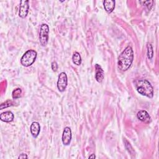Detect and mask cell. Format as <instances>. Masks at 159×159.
Here are the masks:
<instances>
[{
	"label": "cell",
	"mask_w": 159,
	"mask_h": 159,
	"mask_svg": "<svg viewBox=\"0 0 159 159\" xmlns=\"http://www.w3.org/2000/svg\"><path fill=\"white\" fill-rule=\"evenodd\" d=\"M21 93H22V90L20 88H17L16 89H14L13 91H12V98L13 99H17L19 98L20 97V95H21Z\"/></svg>",
	"instance_id": "obj_14"
},
{
	"label": "cell",
	"mask_w": 159,
	"mask_h": 159,
	"mask_svg": "<svg viewBox=\"0 0 159 159\" xmlns=\"http://www.w3.org/2000/svg\"><path fill=\"white\" fill-rule=\"evenodd\" d=\"M37 53L34 50H29L22 55L20 59V63L24 66H29L32 65L37 58Z\"/></svg>",
	"instance_id": "obj_3"
},
{
	"label": "cell",
	"mask_w": 159,
	"mask_h": 159,
	"mask_svg": "<svg viewBox=\"0 0 159 159\" xmlns=\"http://www.w3.org/2000/svg\"><path fill=\"white\" fill-rule=\"evenodd\" d=\"M29 8V1H25V0L21 1L20 6H19V16L21 18H25L28 14Z\"/></svg>",
	"instance_id": "obj_6"
},
{
	"label": "cell",
	"mask_w": 159,
	"mask_h": 159,
	"mask_svg": "<svg viewBox=\"0 0 159 159\" xmlns=\"http://www.w3.org/2000/svg\"><path fill=\"white\" fill-rule=\"evenodd\" d=\"M137 117L140 120L145 123H150L151 122V117L150 115L145 110H141L139 111L137 114Z\"/></svg>",
	"instance_id": "obj_9"
},
{
	"label": "cell",
	"mask_w": 159,
	"mask_h": 159,
	"mask_svg": "<svg viewBox=\"0 0 159 159\" xmlns=\"http://www.w3.org/2000/svg\"><path fill=\"white\" fill-rule=\"evenodd\" d=\"M104 77V72L101 66L98 65H95V79L99 83H101Z\"/></svg>",
	"instance_id": "obj_8"
},
{
	"label": "cell",
	"mask_w": 159,
	"mask_h": 159,
	"mask_svg": "<svg viewBox=\"0 0 159 159\" xmlns=\"http://www.w3.org/2000/svg\"><path fill=\"white\" fill-rule=\"evenodd\" d=\"M71 130L68 127H66L62 134V142L65 145H68L71 140Z\"/></svg>",
	"instance_id": "obj_7"
},
{
	"label": "cell",
	"mask_w": 159,
	"mask_h": 159,
	"mask_svg": "<svg viewBox=\"0 0 159 159\" xmlns=\"http://www.w3.org/2000/svg\"><path fill=\"white\" fill-rule=\"evenodd\" d=\"M104 7L105 11L111 13L115 8V1L113 0H106L104 1Z\"/></svg>",
	"instance_id": "obj_12"
},
{
	"label": "cell",
	"mask_w": 159,
	"mask_h": 159,
	"mask_svg": "<svg viewBox=\"0 0 159 159\" xmlns=\"http://www.w3.org/2000/svg\"><path fill=\"white\" fill-rule=\"evenodd\" d=\"M18 158H27V155L26 154L22 153L18 157Z\"/></svg>",
	"instance_id": "obj_20"
},
{
	"label": "cell",
	"mask_w": 159,
	"mask_h": 159,
	"mask_svg": "<svg viewBox=\"0 0 159 159\" xmlns=\"http://www.w3.org/2000/svg\"><path fill=\"white\" fill-rule=\"evenodd\" d=\"M72 60H73V62L76 65H80L81 63V56H80V53L77 52H76L73 53V57H72Z\"/></svg>",
	"instance_id": "obj_13"
},
{
	"label": "cell",
	"mask_w": 159,
	"mask_h": 159,
	"mask_svg": "<svg viewBox=\"0 0 159 159\" xmlns=\"http://www.w3.org/2000/svg\"><path fill=\"white\" fill-rule=\"evenodd\" d=\"M14 114L11 111H6L0 114V119L5 122H12L14 119Z\"/></svg>",
	"instance_id": "obj_10"
},
{
	"label": "cell",
	"mask_w": 159,
	"mask_h": 159,
	"mask_svg": "<svg viewBox=\"0 0 159 159\" xmlns=\"http://www.w3.org/2000/svg\"><path fill=\"white\" fill-rule=\"evenodd\" d=\"M125 140V143L129 147H126V148H127V150H128V152L131 154V155H132V153L134 152V150H133V149H132V147H131V145H130V143H129L125 139L124 140Z\"/></svg>",
	"instance_id": "obj_17"
},
{
	"label": "cell",
	"mask_w": 159,
	"mask_h": 159,
	"mask_svg": "<svg viewBox=\"0 0 159 159\" xmlns=\"http://www.w3.org/2000/svg\"><path fill=\"white\" fill-rule=\"evenodd\" d=\"M67 76L65 73L61 72L59 76L57 81V88L58 90L61 92H63L65 90L67 86Z\"/></svg>",
	"instance_id": "obj_5"
},
{
	"label": "cell",
	"mask_w": 159,
	"mask_h": 159,
	"mask_svg": "<svg viewBox=\"0 0 159 159\" xmlns=\"http://www.w3.org/2000/svg\"><path fill=\"white\" fill-rule=\"evenodd\" d=\"M141 3H143V4H145L148 9H150L151 7H152V4L153 3V1H140Z\"/></svg>",
	"instance_id": "obj_16"
},
{
	"label": "cell",
	"mask_w": 159,
	"mask_h": 159,
	"mask_svg": "<svg viewBox=\"0 0 159 159\" xmlns=\"http://www.w3.org/2000/svg\"><path fill=\"white\" fill-rule=\"evenodd\" d=\"M12 104V102L11 101H6L5 102H4V103H2L1 105H2V106H4H4H3L2 108H1V109H4V108H5V107H9V106H11Z\"/></svg>",
	"instance_id": "obj_18"
},
{
	"label": "cell",
	"mask_w": 159,
	"mask_h": 159,
	"mask_svg": "<svg viewBox=\"0 0 159 159\" xmlns=\"http://www.w3.org/2000/svg\"><path fill=\"white\" fill-rule=\"evenodd\" d=\"M95 155L94 154H92L91 155H90L89 157V158H95Z\"/></svg>",
	"instance_id": "obj_21"
},
{
	"label": "cell",
	"mask_w": 159,
	"mask_h": 159,
	"mask_svg": "<svg viewBox=\"0 0 159 159\" xmlns=\"http://www.w3.org/2000/svg\"><path fill=\"white\" fill-rule=\"evenodd\" d=\"M135 86L139 93L152 98L153 96V89L149 81L146 80H138L135 81Z\"/></svg>",
	"instance_id": "obj_2"
},
{
	"label": "cell",
	"mask_w": 159,
	"mask_h": 159,
	"mask_svg": "<svg viewBox=\"0 0 159 159\" xmlns=\"http://www.w3.org/2000/svg\"><path fill=\"white\" fill-rule=\"evenodd\" d=\"M49 27L46 24H42L39 31V40L42 46H45L48 40Z\"/></svg>",
	"instance_id": "obj_4"
},
{
	"label": "cell",
	"mask_w": 159,
	"mask_h": 159,
	"mask_svg": "<svg viewBox=\"0 0 159 159\" xmlns=\"http://www.w3.org/2000/svg\"><path fill=\"white\" fill-rule=\"evenodd\" d=\"M134 60V52L130 46L127 47L120 53L118 58V68L125 71L131 66Z\"/></svg>",
	"instance_id": "obj_1"
},
{
	"label": "cell",
	"mask_w": 159,
	"mask_h": 159,
	"mask_svg": "<svg viewBox=\"0 0 159 159\" xmlns=\"http://www.w3.org/2000/svg\"><path fill=\"white\" fill-rule=\"evenodd\" d=\"M30 129L31 134L35 138L39 135L40 133V124L37 122H33L30 125Z\"/></svg>",
	"instance_id": "obj_11"
},
{
	"label": "cell",
	"mask_w": 159,
	"mask_h": 159,
	"mask_svg": "<svg viewBox=\"0 0 159 159\" xmlns=\"http://www.w3.org/2000/svg\"><path fill=\"white\" fill-rule=\"evenodd\" d=\"M153 55V50L152 46L150 43H148L147 45V56L149 59H152Z\"/></svg>",
	"instance_id": "obj_15"
},
{
	"label": "cell",
	"mask_w": 159,
	"mask_h": 159,
	"mask_svg": "<svg viewBox=\"0 0 159 159\" xmlns=\"http://www.w3.org/2000/svg\"><path fill=\"white\" fill-rule=\"evenodd\" d=\"M52 69L53 71H56L58 69V64L56 61H53L52 63Z\"/></svg>",
	"instance_id": "obj_19"
}]
</instances>
